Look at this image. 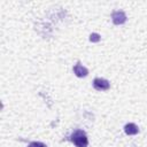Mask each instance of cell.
Wrapping results in <instances>:
<instances>
[{"mask_svg": "<svg viewBox=\"0 0 147 147\" xmlns=\"http://www.w3.org/2000/svg\"><path fill=\"white\" fill-rule=\"evenodd\" d=\"M111 20H113L114 24L121 25V24H124V23L126 22V15H125V13L122 11V10H116V11L113 13Z\"/></svg>", "mask_w": 147, "mask_h": 147, "instance_id": "cell-2", "label": "cell"}, {"mask_svg": "<svg viewBox=\"0 0 147 147\" xmlns=\"http://www.w3.org/2000/svg\"><path fill=\"white\" fill-rule=\"evenodd\" d=\"M70 140L74 142V145H75L76 147H87V145H88L87 137H86L85 132L82 131V130L75 131V132L70 136Z\"/></svg>", "mask_w": 147, "mask_h": 147, "instance_id": "cell-1", "label": "cell"}, {"mask_svg": "<svg viewBox=\"0 0 147 147\" xmlns=\"http://www.w3.org/2000/svg\"><path fill=\"white\" fill-rule=\"evenodd\" d=\"M28 147H47L44 142H40V141H32L28 145Z\"/></svg>", "mask_w": 147, "mask_h": 147, "instance_id": "cell-6", "label": "cell"}, {"mask_svg": "<svg viewBox=\"0 0 147 147\" xmlns=\"http://www.w3.org/2000/svg\"><path fill=\"white\" fill-rule=\"evenodd\" d=\"M90 40H91L92 42H98V41L100 40V34H98V33H92V34L90 36Z\"/></svg>", "mask_w": 147, "mask_h": 147, "instance_id": "cell-7", "label": "cell"}, {"mask_svg": "<svg viewBox=\"0 0 147 147\" xmlns=\"http://www.w3.org/2000/svg\"><path fill=\"white\" fill-rule=\"evenodd\" d=\"M74 72H75V75H76L77 77L83 78V77H86V76H87L88 70H87L85 67H83L80 63H77V64L74 67Z\"/></svg>", "mask_w": 147, "mask_h": 147, "instance_id": "cell-4", "label": "cell"}, {"mask_svg": "<svg viewBox=\"0 0 147 147\" xmlns=\"http://www.w3.org/2000/svg\"><path fill=\"white\" fill-rule=\"evenodd\" d=\"M124 131L126 134L129 136H132V134H137L139 132V127L134 124V123H129L124 126Z\"/></svg>", "mask_w": 147, "mask_h": 147, "instance_id": "cell-5", "label": "cell"}, {"mask_svg": "<svg viewBox=\"0 0 147 147\" xmlns=\"http://www.w3.org/2000/svg\"><path fill=\"white\" fill-rule=\"evenodd\" d=\"M110 86L109 82L107 79H103V78H95L93 80V87L98 91H106L108 90Z\"/></svg>", "mask_w": 147, "mask_h": 147, "instance_id": "cell-3", "label": "cell"}]
</instances>
